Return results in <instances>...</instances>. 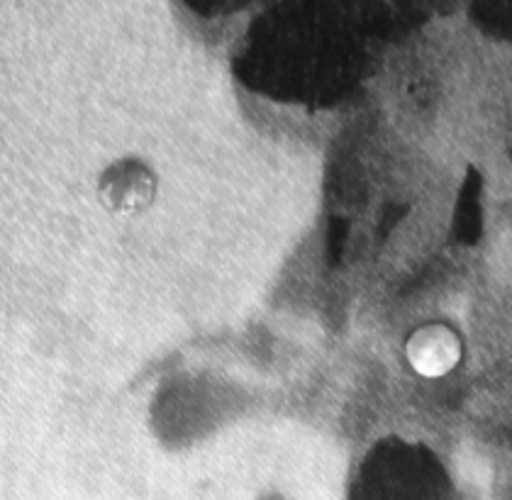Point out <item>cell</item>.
<instances>
[{"label": "cell", "mask_w": 512, "mask_h": 500, "mask_svg": "<svg viewBox=\"0 0 512 500\" xmlns=\"http://www.w3.org/2000/svg\"><path fill=\"white\" fill-rule=\"evenodd\" d=\"M408 359L417 374L427 376V379H439L459 364L461 342L444 325L422 327L408 340Z\"/></svg>", "instance_id": "6da1fadb"}, {"label": "cell", "mask_w": 512, "mask_h": 500, "mask_svg": "<svg viewBox=\"0 0 512 500\" xmlns=\"http://www.w3.org/2000/svg\"><path fill=\"white\" fill-rule=\"evenodd\" d=\"M149 193H152V186L144 183V176L132 174L130 183H127V176H115L113 181L108 183V196L110 205L115 210H135L139 205H144L149 200Z\"/></svg>", "instance_id": "7a4b0ae2"}]
</instances>
